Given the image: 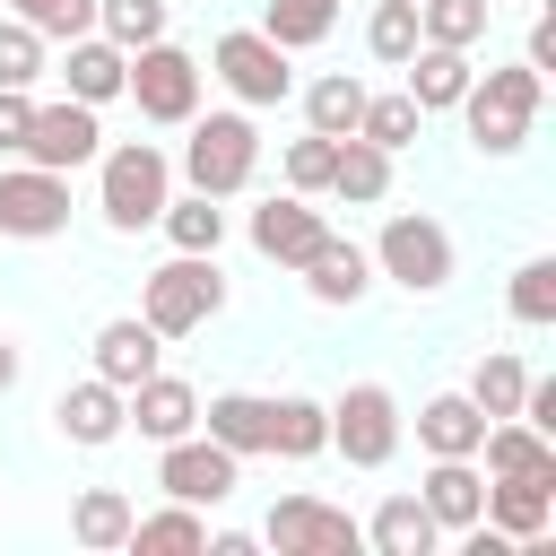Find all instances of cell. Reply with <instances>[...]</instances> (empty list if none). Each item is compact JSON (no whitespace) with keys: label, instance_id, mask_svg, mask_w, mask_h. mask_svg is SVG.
Segmentation results:
<instances>
[{"label":"cell","instance_id":"4","mask_svg":"<svg viewBox=\"0 0 556 556\" xmlns=\"http://www.w3.org/2000/svg\"><path fill=\"white\" fill-rule=\"evenodd\" d=\"M182 130H191V139H182V182H191V191L235 200V191L261 174V130H252V113H191Z\"/></svg>","mask_w":556,"mask_h":556},{"label":"cell","instance_id":"26","mask_svg":"<svg viewBox=\"0 0 556 556\" xmlns=\"http://www.w3.org/2000/svg\"><path fill=\"white\" fill-rule=\"evenodd\" d=\"M434 539H443V530H434V513H426L417 495H382L374 521H365V547H374V556H434Z\"/></svg>","mask_w":556,"mask_h":556},{"label":"cell","instance_id":"41","mask_svg":"<svg viewBox=\"0 0 556 556\" xmlns=\"http://www.w3.org/2000/svg\"><path fill=\"white\" fill-rule=\"evenodd\" d=\"M330 148H339V139L304 130V139L287 148V191H304V200H313V191H330Z\"/></svg>","mask_w":556,"mask_h":556},{"label":"cell","instance_id":"17","mask_svg":"<svg viewBox=\"0 0 556 556\" xmlns=\"http://www.w3.org/2000/svg\"><path fill=\"white\" fill-rule=\"evenodd\" d=\"M478 434H486V408H478L469 391H434V400L417 408L426 460H478Z\"/></svg>","mask_w":556,"mask_h":556},{"label":"cell","instance_id":"6","mask_svg":"<svg viewBox=\"0 0 556 556\" xmlns=\"http://www.w3.org/2000/svg\"><path fill=\"white\" fill-rule=\"evenodd\" d=\"M374 269L408 295H443L452 287V235L426 217V208H400L382 235H374Z\"/></svg>","mask_w":556,"mask_h":556},{"label":"cell","instance_id":"15","mask_svg":"<svg viewBox=\"0 0 556 556\" xmlns=\"http://www.w3.org/2000/svg\"><path fill=\"white\" fill-rule=\"evenodd\" d=\"M122 417H130L148 443H174V434H191V426H200V391H191L182 374H148V382H130V391H122Z\"/></svg>","mask_w":556,"mask_h":556},{"label":"cell","instance_id":"3","mask_svg":"<svg viewBox=\"0 0 556 556\" xmlns=\"http://www.w3.org/2000/svg\"><path fill=\"white\" fill-rule=\"evenodd\" d=\"M226 313V278H217V252H174L165 269H148L139 287V321L156 339H191Z\"/></svg>","mask_w":556,"mask_h":556},{"label":"cell","instance_id":"8","mask_svg":"<svg viewBox=\"0 0 556 556\" xmlns=\"http://www.w3.org/2000/svg\"><path fill=\"white\" fill-rule=\"evenodd\" d=\"M122 96L139 104V122H191L200 113V61L182 52V43H139L130 52V78H122Z\"/></svg>","mask_w":556,"mask_h":556},{"label":"cell","instance_id":"45","mask_svg":"<svg viewBox=\"0 0 556 556\" xmlns=\"http://www.w3.org/2000/svg\"><path fill=\"white\" fill-rule=\"evenodd\" d=\"M200 547H208V556H252L261 539H252V530H217V539H200Z\"/></svg>","mask_w":556,"mask_h":556},{"label":"cell","instance_id":"34","mask_svg":"<svg viewBox=\"0 0 556 556\" xmlns=\"http://www.w3.org/2000/svg\"><path fill=\"white\" fill-rule=\"evenodd\" d=\"M330 26H339V0H269V9H261V35H269V43H287V52L321 43Z\"/></svg>","mask_w":556,"mask_h":556},{"label":"cell","instance_id":"16","mask_svg":"<svg viewBox=\"0 0 556 556\" xmlns=\"http://www.w3.org/2000/svg\"><path fill=\"white\" fill-rule=\"evenodd\" d=\"M52 426H61L70 443H87V452H104L113 434H130V417H122V391H113L104 374H87V382H70V391L52 400Z\"/></svg>","mask_w":556,"mask_h":556},{"label":"cell","instance_id":"29","mask_svg":"<svg viewBox=\"0 0 556 556\" xmlns=\"http://www.w3.org/2000/svg\"><path fill=\"white\" fill-rule=\"evenodd\" d=\"M356 113H365V78H348V70H321V78L304 87V130H321V139H348V130H356Z\"/></svg>","mask_w":556,"mask_h":556},{"label":"cell","instance_id":"2","mask_svg":"<svg viewBox=\"0 0 556 556\" xmlns=\"http://www.w3.org/2000/svg\"><path fill=\"white\" fill-rule=\"evenodd\" d=\"M96 208H104V226L113 235H139V226H156V208L174 200V156L156 148V139H113V148H96Z\"/></svg>","mask_w":556,"mask_h":556},{"label":"cell","instance_id":"23","mask_svg":"<svg viewBox=\"0 0 556 556\" xmlns=\"http://www.w3.org/2000/svg\"><path fill=\"white\" fill-rule=\"evenodd\" d=\"M417 504L434 513V530H469L478 504H486V469H478V460H434V469L417 478Z\"/></svg>","mask_w":556,"mask_h":556},{"label":"cell","instance_id":"38","mask_svg":"<svg viewBox=\"0 0 556 556\" xmlns=\"http://www.w3.org/2000/svg\"><path fill=\"white\" fill-rule=\"evenodd\" d=\"M365 52L400 70V61L417 52V0H374V17H365Z\"/></svg>","mask_w":556,"mask_h":556},{"label":"cell","instance_id":"19","mask_svg":"<svg viewBox=\"0 0 556 556\" xmlns=\"http://www.w3.org/2000/svg\"><path fill=\"white\" fill-rule=\"evenodd\" d=\"M122 78H130V52H122L113 35H70L61 87H70L78 104H113V96H122Z\"/></svg>","mask_w":556,"mask_h":556},{"label":"cell","instance_id":"44","mask_svg":"<svg viewBox=\"0 0 556 556\" xmlns=\"http://www.w3.org/2000/svg\"><path fill=\"white\" fill-rule=\"evenodd\" d=\"M521 61H530V70H539V78H547V70H556V17H547V9H539V17H530V52H521Z\"/></svg>","mask_w":556,"mask_h":556},{"label":"cell","instance_id":"21","mask_svg":"<svg viewBox=\"0 0 556 556\" xmlns=\"http://www.w3.org/2000/svg\"><path fill=\"white\" fill-rule=\"evenodd\" d=\"M156 348H165V339H156L139 313H113V321L96 330V374H104L113 391H130V382H148V374H156Z\"/></svg>","mask_w":556,"mask_h":556},{"label":"cell","instance_id":"9","mask_svg":"<svg viewBox=\"0 0 556 556\" xmlns=\"http://www.w3.org/2000/svg\"><path fill=\"white\" fill-rule=\"evenodd\" d=\"M165 460H156V486L174 495V504H200V513H217L226 495H235V478H243V460L226 452V443H208L200 426L191 434H174V443H156Z\"/></svg>","mask_w":556,"mask_h":556},{"label":"cell","instance_id":"30","mask_svg":"<svg viewBox=\"0 0 556 556\" xmlns=\"http://www.w3.org/2000/svg\"><path fill=\"white\" fill-rule=\"evenodd\" d=\"M156 226H165V243H174V252H217V243H226V208H217L208 191L165 200V208H156Z\"/></svg>","mask_w":556,"mask_h":556},{"label":"cell","instance_id":"39","mask_svg":"<svg viewBox=\"0 0 556 556\" xmlns=\"http://www.w3.org/2000/svg\"><path fill=\"white\" fill-rule=\"evenodd\" d=\"M9 17H26L43 43H70V35H96V0H9Z\"/></svg>","mask_w":556,"mask_h":556},{"label":"cell","instance_id":"25","mask_svg":"<svg viewBox=\"0 0 556 556\" xmlns=\"http://www.w3.org/2000/svg\"><path fill=\"white\" fill-rule=\"evenodd\" d=\"M478 460H486V478H521V469H547V478H556V443H547L539 426H521V417H486Z\"/></svg>","mask_w":556,"mask_h":556},{"label":"cell","instance_id":"33","mask_svg":"<svg viewBox=\"0 0 556 556\" xmlns=\"http://www.w3.org/2000/svg\"><path fill=\"white\" fill-rule=\"evenodd\" d=\"M70 539H78V547H122V539H130V495H122V486H87V495L70 504Z\"/></svg>","mask_w":556,"mask_h":556},{"label":"cell","instance_id":"22","mask_svg":"<svg viewBox=\"0 0 556 556\" xmlns=\"http://www.w3.org/2000/svg\"><path fill=\"white\" fill-rule=\"evenodd\" d=\"M200 434L226 443L235 460H252V452H269V400L261 391H217V400H200Z\"/></svg>","mask_w":556,"mask_h":556},{"label":"cell","instance_id":"14","mask_svg":"<svg viewBox=\"0 0 556 556\" xmlns=\"http://www.w3.org/2000/svg\"><path fill=\"white\" fill-rule=\"evenodd\" d=\"M478 521H486V530H504L513 547H539V539H547V521H556V478H547V469L495 478V486H486V504H478Z\"/></svg>","mask_w":556,"mask_h":556},{"label":"cell","instance_id":"31","mask_svg":"<svg viewBox=\"0 0 556 556\" xmlns=\"http://www.w3.org/2000/svg\"><path fill=\"white\" fill-rule=\"evenodd\" d=\"M486 17H495V0H417V43L469 52V43H486Z\"/></svg>","mask_w":556,"mask_h":556},{"label":"cell","instance_id":"42","mask_svg":"<svg viewBox=\"0 0 556 556\" xmlns=\"http://www.w3.org/2000/svg\"><path fill=\"white\" fill-rule=\"evenodd\" d=\"M26 122H35V87H0V156L26 148Z\"/></svg>","mask_w":556,"mask_h":556},{"label":"cell","instance_id":"10","mask_svg":"<svg viewBox=\"0 0 556 556\" xmlns=\"http://www.w3.org/2000/svg\"><path fill=\"white\" fill-rule=\"evenodd\" d=\"M70 226V174H43V165H0V235L17 243H52Z\"/></svg>","mask_w":556,"mask_h":556},{"label":"cell","instance_id":"13","mask_svg":"<svg viewBox=\"0 0 556 556\" xmlns=\"http://www.w3.org/2000/svg\"><path fill=\"white\" fill-rule=\"evenodd\" d=\"M321 235H330V217H321L304 191H269V200L252 208V252L278 261V269H304V261L321 252Z\"/></svg>","mask_w":556,"mask_h":556},{"label":"cell","instance_id":"24","mask_svg":"<svg viewBox=\"0 0 556 556\" xmlns=\"http://www.w3.org/2000/svg\"><path fill=\"white\" fill-rule=\"evenodd\" d=\"M330 200H348V208H374V200H391V156L374 148V139H339L330 148Z\"/></svg>","mask_w":556,"mask_h":556},{"label":"cell","instance_id":"5","mask_svg":"<svg viewBox=\"0 0 556 556\" xmlns=\"http://www.w3.org/2000/svg\"><path fill=\"white\" fill-rule=\"evenodd\" d=\"M208 70H217V87H226L243 113H261V104H287V96H295L287 43H269L261 26H235V35H217V43H208Z\"/></svg>","mask_w":556,"mask_h":556},{"label":"cell","instance_id":"35","mask_svg":"<svg viewBox=\"0 0 556 556\" xmlns=\"http://www.w3.org/2000/svg\"><path fill=\"white\" fill-rule=\"evenodd\" d=\"M165 17H174V0H96V35H113L122 52L156 43V35H165Z\"/></svg>","mask_w":556,"mask_h":556},{"label":"cell","instance_id":"40","mask_svg":"<svg viewBox=\"0 0 556 556\" xmlns=\"http://www.w3.org/2000/svg\"><path fill=\"white\" fill-rule=\"evenodd\" d=\"M43 78V35L26 17H0V87H35Z\"/></svg>","mask_w":556,"mask_h":556},{"label":"cell","instance_id":"32","mask_svg":"<svg viewBox=\"0 0 556 556\" xmlns=\"http://www.w3.org/2000/svg\"><path fill=\"white\" fill-rule=\"evenodd\" d=\"M521 391H530V365H521L513 348H486L478 374H469V400H478L486 417H521Z\"/></svg>","mask_w":556,"mask_h":556},{"label":"cell","instance_id":"20","mask_svg":"<svg viewBox=\"0 0 556 556\" xmlns=\"http://www.w3.org/2000/svg\"><path fill=\"white\" fill-rule=\"evenodd\" d=\"M400 70H408V104H417V113H452V104L469 96V78H478L469 52H452V43H417Z\"/></svg>","mask_w":556,"mask_h":556},{"label":"cell","instance_id":"12","mask_svg":"<svg viewBox=\"0 0 556 556\" xmlns=\"http://www.w3.org/2000/svg\"><path fill=\"white\" fill-rule=\"evenodd\" d=\"M261 539H269L278 556H356V547H365V530H356L339 504H321V495H278Z\"/></svg>","mask_w":556,"mask_h":556},{"label":"cell","instance_id":"43","mask_svg":"<svg viewBox=\"0 0 556 556\" xmlns=\"http://www.w3.org/2000/svg\"><path fill=\"white\" fill-rule=\"evenodd\" d=\"M521 426H539V434L556 443V382H530V391H521Z\"/></svg>","mask_w":556,"mask_h":556},{"label":"cell","instance_id":"28","mask_svg":"<svg viewBox=\"0 0 556 556\" xmlns=\"http://www.w3.org/2000/svg\"><path fill=\"white\" fill-rule=\"evenodd\" d=\"M200 539H208L200 504H165V513H130L122 547H139V556H200Z\"/></svg>","mask_w":556,"mask_h":556},{"label":"cell","instance_id":"27","mask_svg":"<svg viewBox=\"0 0 556 556\" xmlns=\"http://www.w3.org/2000/svg\"><path fill=\"white\" fill-rule=\"evenodd\" d=\"M269 452H278V460H313V452H330V408L278 391V400H269Z\"/></svg>","mask_w":556,"mask_h":556},{"label":"cell","instance_id":"11","mask_svg":"<svg viewBox=\"0 0 556 556\" xmlns=\"http://www.w3.org/2000/svg\"><path fill=\"white\" fill-rule=\"evenodd\" d=\"M96 148H104V122H96V104H78V96H61V104H35V122H26V165H43V174H78V165H96Z\"/></svg>","mask_w":556,"mask_h":556},{"label":"cell","instance_id":"7","mask_svg":"<svg viewBox=\"0 0 556 556\" xmlns=\"http://www.w3.org/2000/svg\"><path fill=\"white\" fill-rule=\"evenodd\" d=\"M330 452L348 469H382L400 452V400H391V382H348L330 400Z\"/></svg>","mask_w":556,"mask_h":556},{"label":"cell","instance_id":"36","mask_svg":"<svg viewBox=\"0 0 556 556\" xmlns=\"http://www.w3.org/2000/svg\"><path fill=\"white\" fill-rule=\"evenodd\" d=\"M417 122H426V113L408 104V87H400V96H365V113H356V139H374L382 156H400V148L417 139Z\"/></svg>","mask_w":556,"mask_h":556},{"label":"cell","instance_id":"1","mask_svg":"<svg viewBox=\"0 0 556 556\" xmlns=\"http://www.w3.org/2000/svg\"><path fill=\"white\" fill-rule=\"evenodd\" d=\"M539 104H547V78H539L530 61H513V70L469 78V96H460L452 113L469 122V148H478V156H513V148L539 130Z\"/></svg>","mask_w":556,"mask_h":556},{"label":"cell","instance_id":"18","mask_svg":"<svg viewBox=\"0 0 556 556\" xmlns=\"http://www.w3.org/2000/svg\"><path fill=\"white\" fill-rule=\"evenodd\" d=\"M365 287H374V252L348 235H321V252L304 261V295L313 304H365Z\"/></svg>","mask_w":556,"mask_h":556},{"label":"cell","instance_id":"37","mask_svg":"<svg viewBox=\"0 0 556 556\" xmlns=\"http://www.w3.org/2000/svg\"><path fill=\"white\" fill-rule=\"evenodd\" d=\"M504 304H513V321L521 330H547L556 321V261L539 252V261H521L513 269V287H504Z\"/></svg>","mask_w":556,"mask_h":556},{"label":"cell","instance_id":"46","mask_svg":"<svg viewBox=\"0 0 556 556\" xmlns=\"http://www.w3.org/2000/svg\"><path fill=\"white\" fill-rule=\"evenodd\" d=\"M9 382H17V348L0 339V391H9Z\"/></svg>","mask_w":556,"mask_h":556}]
</instances>
